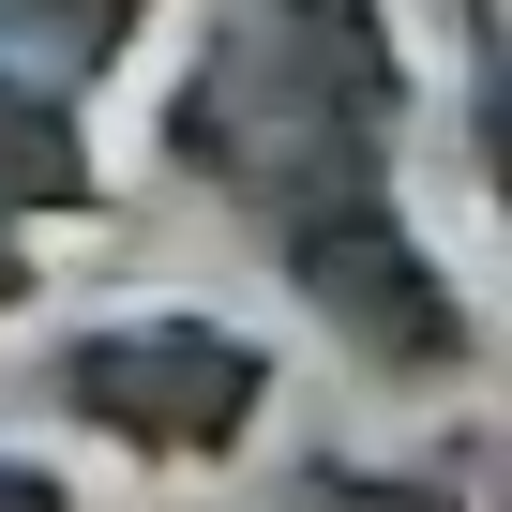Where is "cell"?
I'll return each mask as SVG.
<instances>
[{
    "label": "cell",
    "mask_w": 512,
    "mask_h": 512,
    "mask_svg": "<svg viewBox=\"0 0 512 512\" xmlns=\"http://www.w3.org/2000/svg\"><path fill=\"white\" fill-rule=\"evenodd\" d=\"M61 407L76 422H106V437H136V452H226L241 422H256V347H226V332H91L76 362H61Z\"/></svg>",
    "instance_id": "cell-1"
},
{
    "label": "cell",
    "mask_w": 512,
    "mask_h": 512,
    "mask_svg": "<svg viewBox=\"0 0 512 512\" xmlns=\"http://www.w3.org/2000/svg\"><path fill=\"white\" fill-rule=\"evenodd\" d=\"M0 16H16L46 61H106L121 46V16H136V0H0Z\"/></svg>",
    "instance_id": "cell-2"
},
{
    "label": "cell",
    "mask_w": 512,
    "mask_h": 512,
    "mask_svg": "<svg viewBox=\"0 0 512 512\" xmlns=\"http://www.w3.org/2000/svg\"><path fill=\"white\" fill-rule=\"evenodd\" d=\"M302 512H452V497H422V482H332V467H317Z\"/></svg>",
    "instance_id": "cell-3"
},
{
    "label": "cell",
    "mask_w": 512,
    "mask_h": 512,
    "mask_svg": "<svg viewBox=\"0 0 512 512\" xmlns=\"http://www.w3.org/2000/svg\"><path fill=\"white\" fill-rule=\"evenodd\" d=\"M0 512H76V497H61L46 467H0Z\"/></svg>",
    "instance_id": "cell-4"
}]
</instances>
